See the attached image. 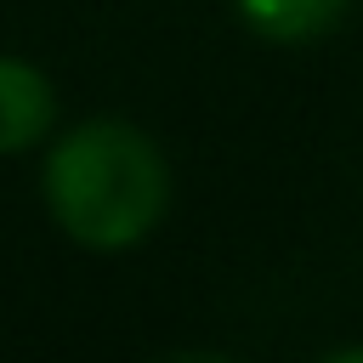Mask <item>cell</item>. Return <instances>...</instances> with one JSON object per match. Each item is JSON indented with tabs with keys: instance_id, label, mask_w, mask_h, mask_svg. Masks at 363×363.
Wrapping results in <instances>:
<instances>
[{
	"instance_id": "3957f363",
	"label": "cell",
	"mask_w": 363,
	"mask_h": 363,
	"mask_svg": "<svg viewBox=\"0 0 363 363\" xmlns=\"http://www.w3.org/2000/svg\"><path fill=\"white\" fill-rule=\"evenodd\" d=\"M346 11H352V0H233V17L244 23V34H255L267 45H312Z\"/></svg>"
},
{
	"instance_id": "7a4b0ae2",
	"label": "cell",
	"mask_w": 363,
	"mask_h": 363,
	"mask_svg": "<svg viewBox=\"0 0 363 363\" xmlns=\"http://www.w3.org/2000/svg\"><path fill=\"white\" fill-rule=\"evenodd\" d=\"M57 130V91L51 74L17 51H0V159L45 147Z\"/></svg>"
},
{
	"instance_id": "6da1fadb",
	"label": "cell",
	"mask_w": 363,
	"mask_h": 363,
	"mask_svg": "<svg viewBox=\"0 0 363 363\" xmlns=\"http://www.w3.org/2000/svg\"><path fill=\"white\" fill-rule=\"evenodd\" d=\"M40 199L57 233L91 255H125L153 238L170 210V164L159 142L119 119L96 113L45 142Z\"/></svg>"
}]
</instances>
